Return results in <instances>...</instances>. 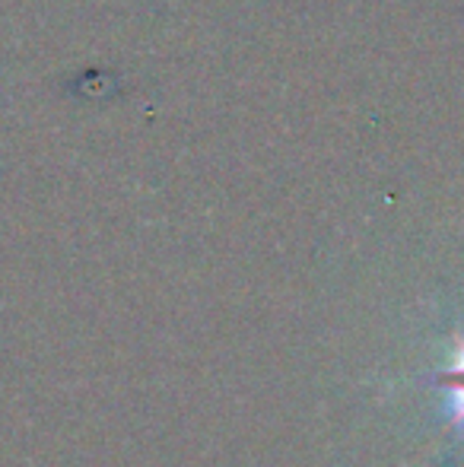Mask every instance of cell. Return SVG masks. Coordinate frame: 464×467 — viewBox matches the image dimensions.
Returning a JSON list of instances; mask_svg holds the SVG:
<instances>
[{
  "label": "cell",
  "instance_id": "cell-1",
  "mask_svg": "<svg viewBox=\"0 0 464 467\" xmlns=\"http://www.w3.org/2000/svg\"><path fill=\"white\" fill-rule=\"evenodd\" d=\"M446 381L452 385L449 410H452L455 426H461V430H464V344L459 347V353H455V363H452V369H449Z\"/></svg>",
  "mask_w": 464,
  "mask_h": 467
}]
</instances>
